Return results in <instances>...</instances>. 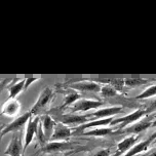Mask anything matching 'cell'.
Returning <instances> with one entry per match:
<instances>
[{"label": "cell", "mask_w": 156, "mask_h": 156, "mask_svg": "<svg viewBox=\"0 0 156 156\" xmlns=\"http://www.w3.org/2000/svg\"><path fill=\"white\" fill-rule=\"evenodd\" d=\"M51 116L57 119L58 122L64 123L68 125V126L69 125H75L76 127L93 120L91 117L90 116V114L78 115V114H74V113H66V114H54Z\"/></svg>", "instance_id": "6da1fadb"}, {"label": "cell", "mask_w": 156, "mask_h": 156, "mask_svg": "<svg viewBox=\"0 0 156 156\" xmlns=\"http://www.w3.org/2000/svg\"><path fill=\"white\" fill-rule=\"evenodd\" d=\"M82 146L78 142L70 141H49L42 147V152L44 153H57V152H65L69 150H73L77 147Z\"/></svg>", "instance_id": "7a4b0ae2"}, {"label": "cell", "mask_w": 156, "mask_h": 156, "mask_svg": "<svg viewBox=\"0 0 156 156\" xmlns=\"http://www.w3.org/2000/svg\"><path fill=\"white\" fill-rule=\"evenodd\" d=\"M52 98H54V90L51 87H44L42 91L40 93V94H39L37 101L33 105L32 109L30 110L32 115L39 116V114L49 106Z\"/></svg>", "instance_id": "3957f363"}, {"label": "cell", "mask_w": 156, "mask_h": 156, "mask_svg": "<svg viewBox=\"0 0 156 156\" xmlns=\"http://www.w3.org/2000/svg\"><path fill=\"white\" fill-rule=\"evenodd\" d=\"M147 113H148V112H147V110L138 109V110L133 111V112L127 114V115H125L123 117L114 118V120L112 121L111 125H115V124L117 125V124H118V126H117V130L125 129V127H127V126H129V125H132L133 123H136V122H138L141 118H143V117L146 115Z\"/></svg>", "instance_id": "277c9868"}, {"label": "cell", "mask_w": 156, "mask_h": 156, "mask_svg": "<svg viewBox=\"0 0 156 156\" xmlns=\"http://www.w3.org/2000/svg\"><path fill=\"white\" fill-rule=\"evenodd\" d=\"M32 113L30 111L24 113L23 115H20L15 119L13 121L10 122L9 124L5 125L2 127L1 130V136H4L8 133H18L20 129H22L25 126V124H28V122L31 119Z\"/></svg>", "instance_id": "5b68a950"}, {"label": "cell", "mask_w": 156, "mask_h": 156, "mask_svg": "<svg viewBox=\"0 0 156 156\" xmlns=\"http://www.w3.org/2000/svg\"><path fill=\"white\" fill-rule=\"evenodd\" d=\"M39 125H40V117L34 116L31 117V119L29 120L27 124L26 133H25L24 138V152L26 151L28 147L31 145V143L34 141V138L38 133Z\"/></svg>", "instance_id": "8992f818"}, {"label": "cell", "mask_w": 156, "mask_h": 156, "mask_svg": "<svg viewBox=\"0 0 156 156\" xmlns=\"http://www.w3.org/2000/svg\"><path fill=\"white\" fill-rule=\"evenodd\" d=\"M104 105V102L99 101V100H88V99H80L76 103H74L71 106V112H86L93 109H98Z\"/></svg>", "instance_id": "52a82bcc"}, {"label": "cell", "mask_w": 156, "mask_h": 156, "mask_svg": "<svg viewBox=\"0 0 156 156\" xmlns=\"http://www.w3.org/2000/svg\"><path fill=\"white\" fill-rule=\"evenodd\" d=\"M152 126V121L151 120H141L138 121L136 123H133L129 126L125 127V129H119L114 133V135H138L142 132H145L146 129H148L149 127Z\"/></svg>", "instance_id": "ba28073f"}, {"label": "cell", "mask_w": 156, "mask_h": 156, "mask_svg": "<svg viewBox=\"0 0 156 156\" xmlns=\"http://www.w3.org/2000/svg\"><path fill=\"white\" fill-rule=\"evenodd\" d=\"M24 153V144L21 139V136L18 133H13L10 143L8 144L4 151L5 155L8 156H22Z\"/></svg>", "instance_id": "9c48e42d"}, {"label": "cell", "mask_w": 156, "mask_h": 156, "mask_svg": "<svg viewBox=\"0 0 156 156\" xmlns=\"http://www.w3.org/2000/svg\"><path fill=\"white\" fill-rule=\"evenodd\" d=\"M71 90H74L78 93H101V85L93 80H83L69 85Z\"/></svg>", "instance_id": "30bf717a"}, {"label": "cell", "mask_w": 156, "mask_h": 156, "mask_svg": "<svg viewBox=\"0 0 156 156\" xmlns=\"http://www.w3.org/2000/svg\"><path fill=\"white\" fill-rule=\"evenodd\" d=\"M55 125H57V122H55V118L49 114H45L41 117V123L39 125V129H41L43 135V138L45 140H51L52 135H54Z\"/></svg>", "instance_id": "8fae6325"}, {"label": "cell", "mask_w": 156, "mask_h": 156, "mask_svg": "<svg viewBox=\"0 0 156 156\" xmlns=\"http://www.w3.org/2000/svg\"><path fill=\"white\" fill-rule=\"evenodd\" d=\"M123 112V107L121 106H113V107H106L102 108V109H98L94 112L90 113V116L91 117L93 120H97V119H106L110 118V117H114V115L120 114Z\"/></svg>", "instance_id": "7c38bea8"}, {"label": "cell", "mask_w": 156, "mask_h": 156, "mask_svg": "<svg viewBox=\"0 0 156 156\" xmlns=\"http://www.w3.org/2000/svg\"><path fill=\"white\" fill-rule=\"evenodd\" d=\"M139 139L138 135H130L123 139L121 142L117 144L116 152L114 156H123L125 153H127L133 146L136 144V141Z\"/></svg>", "instance_id": "4fadbf2b"}, {"label": "cell", "mask_w": 156, "mask_h": 156, "mask_svg": "<svg viewBox=\"0 0 156 156\" xmlns=\"http://www.w3.org/2000/svg\"><path fill=\"white\" fill-rule=\"evenodd\" d=\"M155 141H156V132L153 133L147 140L142 141L140 143H136L135 146H133L127 153H125L123 156H136V155L140 154V153L147 151L149 147L151 146Z\"/></svg>", "instance_id": "5bb4252c"}, {"label": "cell", "mask_w": 156, "mask_h": 156, "mask_svg": "<svg viewBox=\"0 0 156 156\" xmlns=\"http://www.w3.org/2000/svg\"><path fill=\"white\" fill-rule=\"evenodd\" d=\"M21 112V103L16 99H8L2 106V115L7 117H16Z\"/></svg>", "instance_id": "9a60e30c"}, {"label": "cell", "mask_w": 156, "mask_h": 156, "mask_svg": "<svg viewBox=\"0 0 156 156\" xmlns=\"http://www.w3.org/2000/svg\"><path fill=\"white\" fill-rule=\"evenodd\" d=\"M73 135L74 132H72V129L68 125L58 122L51 141H68V139Z\"/></svg>", "instance_id": "2e32d148"}, {"label": "cell", "mask_w": 156, "mask_h": 156, "mask_svg": "<svg viewBox=\"0 0 156 156\" xmlns=\"http://www.w3.org/2000/svg\"><path fill=\"white\" fill-rule=\"evenodd\" d=\"M117 132V129H113V127H97V129H91L86 130L82 133V136H105L109 135H114Z\"/></svg>", "instance_id": "e0dca14e"}, {"label": "cell", "mask_w": 156, "mask_h": 156, "mask_svg": "<svg viewBox=\"0 0 156 156\" xmlns=\"http://www.w3.org/2000/svg\"><path fill=\"white\" fill-rule=\"evenodd\" d=\"M25 83H26V79H22L19 80V82L12 83L8 87V99H16L25 90Z\"/></svg>", "instance_id": "ac0fdd59"}, {"label": "cell", "mask_w": 156, "mask_h": 156, "mask_svg": "<svg viewBox=\"0 0 156 156\" xmlns=\"http://www.w3.org/2000/svg\"><path fill=\"white\" fill-rule=\"evenodd\" d=\"M81 99V94L78 91L72 90L71 93H69L67 96L64 98V102H63V107L64 106H69V105H73L74 103H76L78 100Z\"/></svg>", "instance_id": "d6986e66"}, {"label": "cell", "mask_w": 156, "mask_h": 156, "mask_svg": "<svg viewBox=\"0 0 156 156\" xmlns=\"http://www.w3.org/2000/svg\"><path fill=\"white\" fill-rule=\"evenodd\" d=\"M149 81V79H143V78H125L124 79L125 85L130 86V87H136V86L147 84Z\"/></svg>", "instance_id": "ffe728a7"}, {"label": "cell", "mask_w": 156, "mask_h": 156, "mask_svg": "<svg viewBox=\"0 0 156 156\" xmlns=\"http://www.w3.org/2000/svg\"><path fill=\"white\" fill-rule=\"evenodd\" d=\"M101 96L103 98H106V99H110V98H113L117 96V90L115 87H113L112 85L110 84H106L104 86H102L101 90Z\"/></svg>", "instance_id": "44dd1931"}, {"label": "cell", "mask_w": 156, "mask_h": 156, "mask_svg": "<svg viewBox=\"0 0 156 156\" xmlns=\"http://www.w3.org/2000/svg\"><path fill=\"white\" fill-rule=\"evenodd\" d=\"M154 96H156V84H153L151 86H149L148 88H146L143 93L140 94L139 96H136V99L144 100V99H149V98Z\"/></svg>", "instance_id": "7402d4cb"}, {"label": "cell", "mask_w": 156, "mask_h": 156, "mask_svg": "<svg viewBox=\"0 0 156 156\" xmlns=\"http://www.w3.org/2000/svg\"><path fill=\"white\" fill-rule=\"evenodd\" d=\"M110 154H111V150L109 148H105V149L97 150V151L91 152L87 156H110Z\"/></svg>", "instance_id": "603a6c76"}, {"label": "cell", "mask_w": 156, "mask_h": 156, "mask_svg": "<svg viewBox=\"0 0 156 156\" xmlns=\"http://www.w3.org/2000/svg\"><path fill=\"white\" fill-rule=\"evenodd\" d=\"M39 79L38 77H30V78H26V83H25V90H27L28 88H29V86L33 84L35 81H37V80Z\"/></svg>", "instance_id": "cb8c5ba5"}, {"label": "cell", "mask_w": 156, "mask_h": 156, "mask_svg": "<svg viewBox=\"0 0 156 156\" xmlns=\"http://www.w3.org/2000/svg\"><path fill=\"white\" fill-rule=\"evenodd\" d=\"M154 110H156V99L153 100V101L151 102V104H150L148 109H147V112L150 113V112H153Z\"/></svg>", "instance_id": "d4e9b609"}, {"label": "cell", "mask_w": 156, "mask_h": 156, "mask_svg": "<svg viewBox=\"0 0 156 156\" xmlns=\"http://www.w3.org/2000/svg\"><path fill=\"white\" fill-rule=\"evenodd\" d=\"M149 156H156V150H155V151H154V152H152V153H151V154H150Z\"/></svg>", "instance_id": "484cf974"}, {"label": "cell", "mask_w": 156, "mask_h": 156, "mask_svg": "<svg viewBox=\"0 0 156 156\" xmlns=\"http://www.w3.org/2000/svg\"><path fill=\"white\" fill-rule=\"evenodd\" d=\"M152 126H156V119L154 121H152Z\"/></svg>", "instance_id": "4316f807"}]
</instances>
